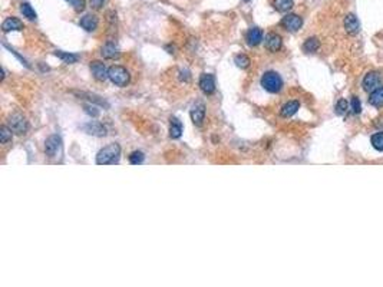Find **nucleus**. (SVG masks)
Wrapping results in <instances>:
<instances>
[{
    "label": "nucleus",
    "mask_w": 383,
    "mask_h": 287,
    "mask_svg": "<svg viewBox=\"0 0 383 287\" xmlns=\"http://www.w3.org/2000/svg\"><path fill=\"white\" fill-rule=\"evenodd\" d=\"M55 56H57L59 59H62L65 63H77V60H79V56L75 55V53L62 52V51H56Z\"/></svg>",
    "instance_id": "a878e982"
},
{
    "label": "nucleus",
    "mask_w": 383,
    "mask_h": 287,
    "mask_svg": "<svg viewBox=\"0 0 383 287\" xmlns=\"http://www.w3.org/2000/svg\"><path fill=\"white\" fill-rule=\"evenodd\" d=\"M190 116H191V121L195 127H201L205 121V106L204 104H197L192 106L191 112H190Z\"/></svg>",
    "instance_id": "f8f14e48"
},
{
    "label": "nucleus",
    "mask_w": 383,
    "mask_h": 287,
    "mask_svg": "<svg viewBox=\"0 0 383 287\" xmlns=\"http://www.w3.org/2000/svg\"><path fill=\"white\" fill-rule=\"evenodd\" d=\"M101 55L105 59H118L119 57V49L115 43L106 42L101 48Z\"/></svg>",
    "instance_id": "f3484780"
},
{
    "label": "nucleus",
    "mask_w": 383,
    "mask_h": 287,
    "mask_svg": "<svg viewBox=\"0 0 383 287\" xmlns=\"http://www.w3.org/2000/svg\"><path fill=\"white\" fill-rule=\"evenodd\" d=\"M7 127L13 131V134L16 135H23L29 130V122L26 121V118L20 114H13L7 118Z\"/></svg>",
    "instance_id": "20e7f679"
},
{
    "label": "nucleus",
    "mask_w": 383,
    "mask_h": 287,
    "mask_svg": "<svg viewBox=\"0 0 383 287\" xmlns=\"http://www.w3.org/2000/svg\"><path fill=\"white\" fill-rule=\"evenodd\" d=\"M263 30L260 27H250L246 33V40L249 43V46H257L263 42Z\"/></svg>",
    "instance_id": "4468645a"
},
{
    "label": "nucleus",
    "mask_w": 383,
    "mask_h": 287,
    "mask_svg": "<svg viewBox=\"0 0 383 287\" xmlns=\"http://www.w3.org/2000/svg\"><path fill=\"white\" fill-rule=\"evenodd\" d=\"M83 130L89 135H95V136H105L106 135V128L101 122H96V121L88 122L86 125H83Z\"/></svg>",
    "instance_id": "dca6fc26"
},
{
    "label": "nucleus",
    "mask_w": 383,
    "mask_h": 287,
    "mask_svg": "<svg viewBox=\"0 0 383 287\" xmlns=\"http://www.w3.org/2000/svg\"><path fill=\"white\" fill-rule=\"evenodd\" d=\"M89 68H91V72H92L94 78L96 79V80L103 82V80L109 79L108 78V71H109V69L105 66V63L101 62V60H94V62H91Z\"/></svg>",
    "instance_id": "9d476101"
},
{
    "label": "nucleus",
    "mask_w": 383,
    "mask_h": 287,
    "mask_svg": "<svg viewBox=\"0 0 383 287\" xmlns=\"http://www.w3.org/2000/svg\"><path fill=\"white\" fill-rule=\"evenodd\" d=\"M182 135V124L177 118H171V127H170V136L174 139H178Z\"/></svg>",
    "instance_id": "5701e85b"
},
{
    "label": "nucleus",
    "mask_w": 383,
    "mask_h": 287,
    "mask_svg": "<svg viewBox=\"0 0 383 287\" xmlns=\"http://www.w3.org/2000/svg\"><path fill=\"white\" fill-rule=\"evenodd\" d=\"M72 1V6L77 12H83L85 9V0H71Z\"/></svg>",
    "instance_id": "473e14b6"
},
{
    "label": "nucleus",
    "mask_w": 383,
    "mask_h": 287,
    "mask_svg": "<svg viewBox=\"0 0 383 287\" xmlns=\"http://www.w3.org/2000/svg\"><path fill=\"white\" fill-rule=\"evenodd\" d=\"M347 109H349V104H347V101L346 99H339L337 101V104H336V108H334V111H336V114L337 115H345V114H347Z\"/></svg>",
    "instance_id": "c756f323"
},
{
    "label": "nucleus",
    "mask_w": 383,
    "mask_h": 287,
    "mask_svg": "<svg viewBox=\"0 0 383 287\" xmlns=\"http://www.w3.org/2000/svg\"><path fill=\"white\" fill-rule=\"evenodd\" d=\"M121 157V147L119 144H109L103 147L96 155V164L98 165H111L118 164Z\"/></svg>",
    "instance_id": "f257e3e1"
},
{
    "label": "nucleus",
    "mask_w": 383,
    "mask_h": 287,
    "mask_svg": "<svg viewBox=\"0 0 383 287\" xmlns=\"http://www.w3.org/2000/svg\"><path fill=\"white\" fill-rule=\"evenodd\" d=\"M264 45H266V49H267L268 52L276 53L279 52L281 48H283V39H281V36L279 33L271 32V33H268V35L266 36Z\"/></svg>",
    "instance_id": "6e6552de"
},
{
    "label": "nucleus",
    "mask_w": 383,
    "mask_h": 287,
    "mask_svg": "<svg viewBox=\"0 0 383 287\" xmlns=\"http://www.w3.org/2000/svg\"><path fill=\"white\" fill-rule=\"evenodd\" d=\"M300 109V102L299 101H288L281 106L280 115L283 118H290L293 116L297 111Z\"/></svg>",
    "instance_id": "a211bd4d"
},
{
    "label": "nucleus",
    "mask_w": 383,
    "mask_h": 287,
    "mask_svg": "<svg viewBox=\"0 0 383 287\" xmlns=\"http://www.w3.org/2000/svg\"><path fill=\"white\" fill-rule=\"evenodd\" d=\"M293 6H294V0H273V7L280 13L290 12Z\"/></svg>",
    "instance_id": "412c9836"
},
{
    "label": "nucleus",
    "mask_w": 383,
    "mask_h": 287,
    "mask_svg": "<svg viewBox=\"0 0 383 287\" xmlns=\"http://www.w3.org/2000/svg\"><path fill=\"white\" fill-rule=\"evenodd\" d=\"M83 109H85V112H86L89 116H94V118H96V116L99 115V111L96 109V106H95V105H85V106H83Z\"/></svg>",
    "instance_id": "2f4dec72"
},
{
    "label": "nucleus",
    "mask_w": 383,
    "mask_h": 287,
    "mask_svg": "<svg viewBox=\"0 0 383 287\" xmlns=\"http://www.w3.org/2000/svg\"><path fill=\"white\" fill-rule=\"evenodd\" d=\"M23 22L22 20H19L18 18H13V16H10V18H6L4 19V22L1 23V30L3 32H16V30H23Z\"/></svg>",
    "instance_id": "2eb2a0df"
},
{
    "label": "nucleus",
    "mask_w": 383,
    "mask_h": 287,
    "mask_svg": "<svg viewBox=\"0 0 383 287\" xmlns=\"http://www.w3.org/2000/svg\"><path fill=\"white\" fill-rule=\"evenodd\" d=\"M370 144L372 147L379 151V153H383V132H376L370 136Z\"/></svg>",
    "instance_id": "bb28decb"
},
{
    "label": "nucleus",
    "mask_w": 383,
    "mask_h": 287,
    "mask_svg": "<svg viewBox=\"0 0 383 287\" xmlns=\"http://www.w3.org/2000/svg\"><path fill=\"white\" fill-rule=\"evenodd\" d=\"M144 159H145V155H144V153H141V151H134V153H131V155H129V162H131L132 165H141V164L144 162Z\"/></svg>",
    "instance_id": "c85d7f7f"
},
{
    "label": "nucleus",
    "mask_w": 383,
    "mask_h": 287,
    "mask_svg": "<svg viewBox=\"0 0 383 287\" xmlns=\"http://www.w3.org/2000/svg\"><path fill=\"white\" fill-rule=\"evenodd\" d=\"M234 63H235L238 68H241V69H247V68L250 66L251 60H250V57H249L247 55L240 53V55H237V56L234 57Z\"/></svg>",
    "instance_id": "cd10ccee"
},
{
    "label": "nucleus",
    "mask_w": 383,
    "mask_h": 287,
    "mask_svg": "<svg viewBox=\"0 0 383 287\" xmlns=\"http://www.w3.org/2000/svg\"><path fill=\"white\" fill-rule=\"evenodd\" d=\"M20 13L23 15V18H26L27 20H36V18H38L35 9L29 3H22L20 4Z\"/></svg>",
    "instance_id": "b1692460"
},
{
    "label": "nucleus",
    "mask_w": 383,
    "mask_h": 287,
    "mask_svg": "<svg viewBox=\"0 0 383 287\" xmlns=\"http://www.w3.org/2000/svg\"><path fill=\"white\" fill-rule=\"evenodd\" d=\"M108 78L114 85H116L119 88H124V86H127L128 83H129L131 75L127 71V68H124L121 65H114L108 71Z\"/></svg>",
    "instance_id": "7ed1b4c3"
},
{
    "label": "nucleus",
    "mask_w": 383,
    "mask_h": 287,
    "mask_svg": "<svg viewBox=\"0 0 383 287\" xmlns=\"http://www.w3.org/2000/svg\"><path fill=\"white\" fill-rule=\"evenodd\" d=\"M280 25L284 27L286 30H288V32H297V30H300L302 26H303V19H302L299 15L288 13V15H286V16L281 19Z\"/></svg>",
    "instance_id": "0eeeda50"
},
{
    "label": "nucleus",
    "mask_w": 383,
    "mask_h": 287,
    "mask_svg": "<svg viewBox=\"0 0 383 287\" xmlns=\"http://www.w3.org/2000/svg\"><path fill=\"white\" fill-rule=\"evenodd\" d=\"M13 138V131L10 130L7 125H1L0 127V142L3 145H7Z\"/></svg>",
    "instance_id": "393cba45"
},
{
    "label": "nucleus",
    "mask_w": 383,
    "mask_h": 287,
    "mask_svg": "<svg viewBox=\"0 0 383 287\" xmlns=\"http://www.w3.org/2000/svg\"><path fill=\"white\" fill-rule=\"evenodd\" d=\"M381 82H382V77L379 72L376 71H370L364 75L363 78V82H362V86L366 92H373L375 89H378L381 86Z\"/></svg>",
    "instance_id": "423d86ee"
},
{
    "label": "nucleus",
    "mask_w": 383,
    "mask_h": 287,
    "mask_svg": "<svg viewBox=\"0 0 383 287\" xmlns=\"http://www.w3.org/2000/svg\"><path fill=\"white\" fill-rule=\"evenodd\" d=\"M77 96L80 98H85V99H88L91 104H98L101 105V106H105V108H109V105H108V102L106 101H103L101 96H98V95H95V94H91V92H75Z\"/></svg>",
    "instance_id": "aec40b11"
},
{
    "label": "nucleus",
    "mask_w": 383,
    "mask_h": 287,
    "mask_svg": "<svg viewBox=\"0 0 383 287\" xmlns=\"http://www.w3.org/2000/svg\"><path fill=\"white\" fill-rule=\"evenodd\" d=\"M350 109H352V112L356 114V115L362 112V102H360V99H359L358 96H353V98L350 99Z\"/></svg>",
    "instance_id": "7c9ffc66"
},
{
    "label": "nucleus",
    "mask_w": 383,
    "mask_h": 287,
    "mask_svg": "<svg viewBox=\"0 0 383 287\" xmlns=\"http://www.w3.org/2000/svg\"><path fill=\"white\" fill-rule=\"evenodd\" d=\"M244 1H250V0H244Z\"/></svg>",
    "instance_id": "c9c22d12"
},
{
    "label": "nucleus",
    "mask_w": 383,
    "mask_h": 287,
    "mask_svg": "<svg viewBox=\"0 0 383 287\" xmlns=\"http://www.w3.org/2000/svg\"><path fill=\"white\" fill-rule=\"evenodd\" d=\"M261 86L264 91L270 92V94H279L283 86H284V82L283 78L280 77V74L274 72V71H267L263 74L261 80H260Z\"/></svg>",
    "instance_id": "f03ea898"
},
{
    "label": "nucleus",
    "mask_w": 383,
    "mask_h": 287,
    "mask_svg": "<svg viewBox=\"0 0 383 287\" xmlns=\"http://www.w3.org/2000/svg\"><path fill=\"white\" fill-rule=\"evenodd\" d=\"M79 25H80V27H82V29H85L86 32H95V30L98 29L99 20H98V18H96L95 15H92V13H88V15H85V16H82V18H80V20H79Z\"/></svg>",
    "instance_id": "ddd939ff"
},
{
    "label": "nucleus",
    "mask_w": 383,
    "mask_h": 287,
    "mask_svg": "<svg viewBox=\"0 0 383 287\" xmlns=\"http://www.w3.org/2000/svg\"><path fill=\"white\" fill-rule=\"evenodd\" d=\"M369 104L375 108H382L383 106V86H379L369 95Z\"/></svg>",
    "instance_id": "6ab92c4d"
},
{
    "label": "nucleus",
    "mask_w": 383,
    "mask_h": 287,
    "mask_svg": "<svg viewBox=\"0 0 383 287\" xmlns=\"http://www.w3.org/2000/svg\"><path fill=\"white\" fill-rule=\"evenodd\" d=\"M191 79L190 77V71L184 69V71H179V80H184V82H188Z\"/></svg>",
    "instance_id": "f704fd0d"
},
{
    "label": "nucleus",
    "mask_w": 383,
    "mask_h": 287,
    "mask_svg": "<svg viewBox=\"0 0 383 287\" xmlns=\"http://www.w3.org/2000/svg\"><path fill=\"white\" fill-rule=\"evenodd\" d=\"M60 153H62V138L59 135H51L45 142V154L49 158H55Z\"/></svg>",
    "instance_id": "39448f33"
},
{
    "label": "nucleus",
    "mask_w": 383,
    "mask_h": 287,
    "mask_svg": "<svg viewBox=\"0 0 383 287\" xmlns=\"http://www.w3.org/2000/svg\"><path fill=\"white\" fill-rule=\"evenodd\" d=\"M343 26H345V30H346L349 35H352V36L358 35L359 32H360V22H359V19L356 18V15H353V13H349V15L345 16Z\"/></svg>",
    "instance_id": "9b49d317"
},
{
    "label": "nucleus",
    "mask_w": 383,
    "mask_h": 287,
    "mask_svg": "<svg viewBox=\"0 0 383 287\" xmlns=\"http://www.w3.org/2000/svg\"><path fill=\"white\" fill-rule=\"evenodd\" d=\"M103 3H105V0H89V6H91L94 10H99V9H102Z\"/></svg>",
    "instance_id": "72a5a7b5"
},
{
    "label": "nucleus",
    "mask_w": 383,
    "mask_h": 287,
    "mask_svg": "<svg viewBox=\"0 0 383 287\" xmlns=\"http://www.w3.org/2000/svg\"><path fill=\"white\" fill-rule=\"evenodd\" d=\"M198 85H200V89L204 92L205 95H212L215 92V78L211 74H203L200 77Z\"/></svg>",
    "instance_id": "1a4fd4ad"
},
{
    "label": "nucleus",
    "mask_w": 383,
    "mask_h": 287,
    "mask_svg": "<svg viewBox=\"0 0 383 287\" xmlns=\"http://www.w3.org/2000/svg\"><path fill=\"white\" fill-rule=\"evenodd\" d=\"M320 49V40L317 38H308L303 43V51L306 53H314Z\"/></svg>",
    "instance_id": "4be33fe9"
}]
</instances>
